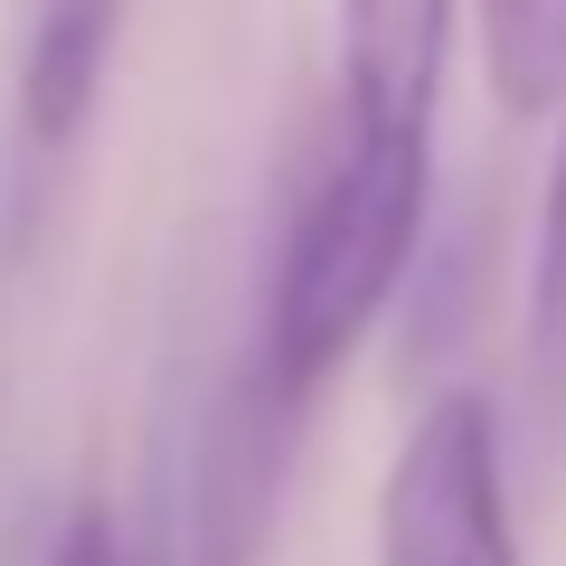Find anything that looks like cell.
I'll list each match as a JSON object with an SVG mask.
<instances>
[{
  "label": "cell",
  "instance_id": "obj_1",
  "mask_svg": "<svg viewBox=\"0 0 566 566\" xmlns=\"http://www.w3.org/2000/svg\"><path fill=\"white\" fill-rule=\"evenodd\" d=\"M424 199H434V133H416V123H340L331 133L322 170L283 218L264 322L245 349L293 406L322 397L340 359L378 331V312L397 303L424 237Z\"/></svg>",
  "mask_w": 566,
  "mask_h": 566
},
{
  "label": "cell",
  "instance_id": "obj_2",
  "mask_svg": "<svg viewBox=\"0 0 566 566\" xmlns=\"http://www.w3.org/2000/svg\"><path fill=\"white\" fill-rule=\"evenodd\" d=\"M378 566H520L501 416L482 387H444L406 424L378 482Z\"/></svg>",
  "mask_w": 566,
  "mask_h": 566
},
{
  "label": "cell",
  "instance_id": "obj_3",
  "mask_svg": "<svg viewBox=\"0 0 566 566\" xmlns=\"http://www.w3.org/2000/svg\"><path fill=\"white\" fill-rule=\"evenodd\" d=\"M303 434V406L283 397L255 359L218 387L199 434V491H189V566H255L274 538V491Z\"/></svg>",
  "mask_w": 566,
  "mask_h": 566
},
{
  "label": "cell",
  "instance_id": "obj_4",
  "mask_svg": "<svg viewBox=\"0 0 566 566\" xmlns=\"http://www.w3.org/2000/svg\"><path fill=\"white\" fill-rule=\"evenodd\" d=\"M463 0H331L340 20V123H416L434 133Z\"/></svg>",
  "mask_w": 566,
  "mask_h": 566
},
{
  "label": "cell",
  "instance_id": "obj_5",
  "mask_svg": "<svg viewBox=\"0 0 566 566\" xmlns=\"http://www.w3.org/2000/svg\"><path fill=\"white\" fill-rule=\"evenodd\" d=\"M123 10L133 0H29V29H20V142H29V161H57L66 142L95 123Z\"/></svg>",
  "mask_w": 566,
  "mask_h": 566
},
{
  "label": "cell",
  "instance_id": "obj_6",
  "mask_svg": "<svg viewBox=\"0 0 566 566\" xmlns=\"http://www.w3.org/2000/svg\"><path fill=\"white\" fill-rule=\"evenodd\" d=\"M482 29V85L510 123H538L566 104V0H472Z\"/></svg>",
  "mask_w": 566,
  "mask_h": 566
},
{
  "label": "cell",
  "instance_id": "obj_7",
  "mask_svg": "<svg viewBox=\"0 0 566 566\" xmlns=\"http://www.w3.org/2000/svg\"><path fill=\"white\" fill-rule=\"evenodd\" d=\"M528 378L547 416H566V123L538 189V245H528Z\"/></svg>",
  "mask_w": 566,
  "mask_h": 566
},
{
  "label": "cell",
  "instance_id": "obj_8",
  "mask_svg": "<svg viewBox=\"0 0 566 566\" xmlns=\"http://www.w3.org/2000/svg\"><path fill=\"white\" fill-rule=\"evenodd\" d=\"M48 566H123L114 520H104L95 501H76V510H66V528H57V557H48Z\"/></svg>",
  "mask_w": 566,
  "mask_h": 566
}]
</instances>
